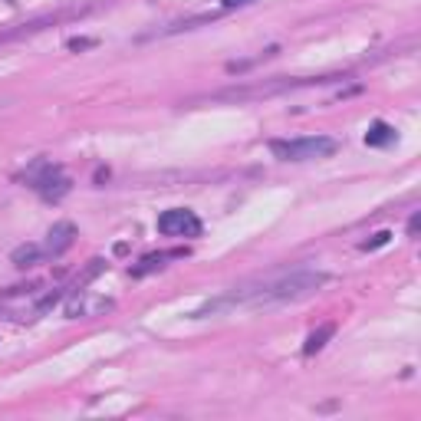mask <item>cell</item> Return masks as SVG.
Returning a JSON list of instances; mask_svg holds the SVG:
<instances>
[{"label":"cell","mask_w":421,"mask_h":421,"mask_svg":"<svg viewBox=\"0 0 421 421\" xmlns=\"http://www.w3.org/2000/svg\"><path fill=\"white\" fill-rule=\"evenodd\" d=\"M329 284V274L313 270V266H293V270H276V274L257 276L250 284H241L227 290L217 300H207L201 310L191 313V319H207L217 313L231 310H260V306H276V303H296L306 300L319 286Z\"/></svg>","instance_id":"6da1fadb"},{"label":"cell","mask_w":421,"mask_h":421,"mask_svg":"<svg viewBox=\"0 0 421 421\" xmlns=\"http://www.w3.org/2000/svg\"><path fill=\"white\" fill-rule=\"evenodd\" d=\"M339 142L329 135H306V138H274L270 152L280 162H316V158L336 155Z\"/></svg>","instance_id":"7a4b0ae2"},{"label":"cell","mask_w":421,"mask_h":421,"mask_svg":"<svg viewBox=\"0 0 421 421\" xmlns=\"http://www.w3.org/2000/svg\"><path fill=\"white\" fill-rule=\"evenodd\" d=\"M343 76H316V79H274V83H260V86H241V89H224L214 93L211 99H231V103H247V99H266L276 93H290V89H306V86H323V83H336Z\"/></svg>","instance_id":"3957f363"},{"label":"cell","mask_w":421,"mask_h":421,"mask_svg":"<svg viewBox=\"0 0 421 421\" xmlns=\"http://www.w3.org/2000/svg\"><path fill=\"white\" fill-rule=\"evenodd\" d=\"M30 188L40 194L43 201H63L69 194V178L63 175L60 165H50V162H36L33 172H30Z\"/></svg>","instance_id":"277c9868"},{"label":"cell","mask_w":421,"mask_h":421,"mask_svg":"<svg viewBox=\"0 0 421 421\" xmlns=\"http://www.w3.org/2000/svg\"><path fill=\"white\" fill-rule=\"evenodd\" d=\"M158 231H162L165 237H198L201 221L188 207H168V211L158 214Z\"/></svg>","instance_id":"5b68a950"},{"label":"cell","mask_w":421,"mask_h":421,"mask_svg":"<svg viewBox=\"0 0 421 421\" xmlns=\"http://www.w3.org/2000/svg\"><path fill=\"white\" fill-rule=\"evenodd\" d=\"M105 310H112V300H105V296H93L89 290H76V293H73V300L66 303V316L69 319L103 316Z\"/></svg>","instance_id":"8992f818"},{"label":"cell","mask_w":421,"mask_h":421,"mask_svg":"<svg viewBox=\"0 0 421 421\" xmlns=\"http://www.w3.org/2000/svg\"><path fill=\"white\" fill-rule=\"evenodd\" d=\"M73 241H76V224L56 221L50 227V234H46V241L40 244V247H43V257H63V254L73 247Z\"/></svg>","instance_id":"52a82bcc"},{"label":"cell","mask_w":421,"mask_h":421,"mask_svg":"<svg viewBox=\"0 0 421 421\" xmlns=\"http://www.w3.org/2000/svg\"><path fill=\"white\" fill-rule=\"evenodd\" d=\"M188 250L181 247V250H162V254H148V257H142L135 266H132V276H148V274H155V270H162L165 260H178L184 257Z\"/></svg>","instance_id":"ba28073f"},{"label":"cell","mask_w":421,"mask_h":421,"mask_svg":"<svg viewBox=\"0 0 421 421\" xmlns=\"http://www.w3.org/2000/svg\"><path fill=\"white\" fill-rule=\"evenodd\" d=\"M395 142V129L388 122H372L369 132H365V145L369 148H385Z\"/></svg>","instance_id":"9c48e42d"},{"label":"cell","mask_w":421,"mask_h":421,"mask_svg":"<svg viewBox=\"0 0 421 421\" xmlns=\"http://www.w3.org/2000/svg\"><path fill=\"white\" fill-rule=\"evenodd\" d=\"M336 336V323H326V326H319L316 333L306 336V345H303V355H316L326 349V343Z\"/></svg>","instance_id":"30bf717a"},{"label":"cell","mask_w":421,"mask_h":421,"mask_svg":"<svg viewBox=\"0 0 421 421\" xmlns=\"http://www.w3.org/2000/svg\"><path fill=\"white\" fill-rule=\"evenodd\" d=\"M10 260H14V266H33L43 260V247H36V244H24V247H17L14 254H10Z\"/></svg>","instance_id":"8fae6325"},{"label":"cell","mask_w":421,"mask_h":421,"mask_svg":"<svg viewBox=\"0 0 421 421\" xmlns=\"http://www.w3.org/2000/svg\"><path fill=\"white\" fill-rule=\"evenodd\" d=\"M388 237H392L388 231H378V234H372L369 241H362V244H359V250H378V247H385Z\"/></svg>","instance_id":"7c38bea8"},{"label":"cell","mask_w":421,"mask_h":421,"mask_svg":"<svg viewBox=\"0 0 421 421\" xmlns=\"http://www.w3.org/2000/svg\"><path fill=\"white\" fill-rule=\"evenodd\" d=\"M89 46H95V40H86V36H76V40H69L66 43V50H89Z\"/></svg>","instance_id":"4fadbf2b"},{"label":"cell","mask_w":421,"mask_h":421,"mask_svg":"<svg viewBox=\"0 0 421 421\" xmlns=\"http://www.w3.org/2000/svg\"><path fill=\"white\" fill-rule=\"evenodd\" d=\"M408 234H412V237L418 234V214H412V221H408Z\"/></svg>","instance_id":"5bb4252c"},{"label":"cell","mask_w":421,"mask_h":421,"mask_svg":"<svg viewBox=\"0 0 421 421\" xmlns=\"http://www.w3.org/2000/svg\"><path fill=\"white\" fill-rule=\"evenodd\" d=\"M221 4L231 10V7H241V4H250V0H221Z\"/></svg>","instance_id":"9a60e30c"}]
</instances>
